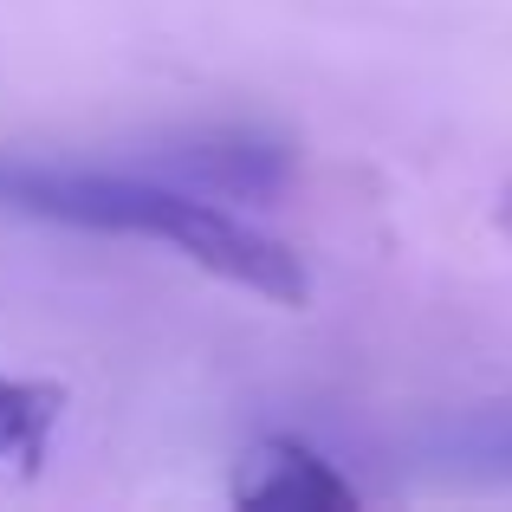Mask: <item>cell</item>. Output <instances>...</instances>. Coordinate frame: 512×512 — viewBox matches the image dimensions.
<instances>
[{
  "label": "cell",
  "mask_w": 512,
  "mask_h": 512,
  "mask_svg": "<svg viewBox=\"0 0 512 512\" xmlns=\"http://www.w3.org/2000/svg\"><path fill=\"white\" fill-rule=\"evenodd\" d=\"M65 396L52 383H7L0 376V467H33L46 454V435L59 422Z\"/></svg>",
  "instance_id": "4"
},
{
  "label": "cell",
  "mask_w": 512,
  "mask_h": 512,
  "mask_svg": "<svg viewBox=\"0 0 512 512\" xmlns=\"http://www.w3.org/2000/svg\"><path fill=\"white\" fill-rule=\"evenodd\" d=\"M480 454H487V461H512V428H500V435H487V441H480Z\"/></svg>",
  "instance_id": "5"
},
{
  "label": "cell",
  "mask_w": 512,
  "mask_h": 512,
  "mask_svg": "<svg viewBox=\"0 0 512 512\" xmlns=\"http://www.w3.org/2000/svg\"><path fill=\"white\" fill-rule=\"evenodd\" d=\"M163 169L175 188H195L214 201H273L292 182V150L253 130H214L188 150H169Z\"/></svg>",
  "instance_id": "2"
},
{
  "label": "cell",
  "mask_w": 512,
  "mask_h": 512,
  "mask_svg": "<svg viewBox=\"0 0 512 512\" xmlns=\"http://www.w3.org/2000/svg\"><path fill=\"white\" fill-rule=\"evenodd\" d=\"M500 214H506V227H512V182H506V201H500Z\"/></svg>",
  "instance_id": "6"
},
{
  "label": "cell",
  "mask_w": 512,
  "mask_h": 512,
  "mask_svg": "<svg viewBox=\"0 0 512 512\" xmlns=\"http://www.w3.org/2000/svg\"><path fill=\"white\" fill-rule=\"evenodd\" d=\"M0 201L39 221L91 227V234H137L169 240L201 273L227 279L240 292H260L266 305H305V266L286 240L240 221L234 201L175 188L150 169H0Z\"/></svg>",
  "instance_id": "1"
},
{
  "label": "cell",
  "mask_w": 512,
  "mask_h": 512,
  "mask_svg": "<svg viewBox=\"0 0 512 512\" xmlns=\"http://www.w3.org/2000/svg\"><path fill=\"white\" fill-rule=\"evenodd\" d=\"M234 506H357V487L325 461V454L299 448V441H260L234 461L227 480Z\"/></svg>",
  "instance_id": "3"
}]
</instances>
